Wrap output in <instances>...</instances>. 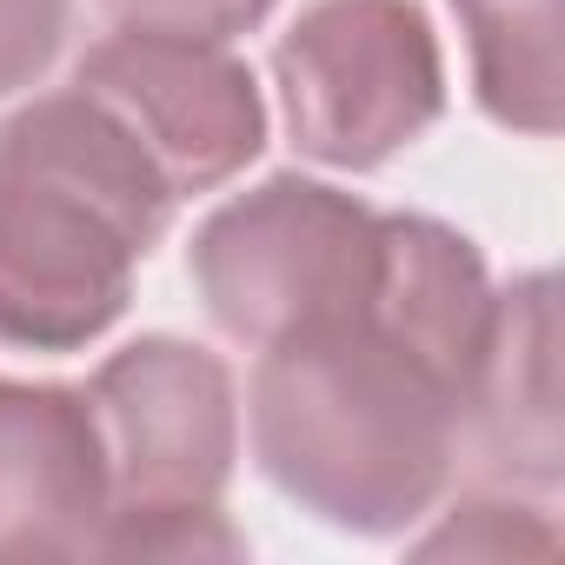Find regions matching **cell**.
<instances>
[{"label": "cell", "mask_w": 565, "mask_h": 565, "mask_svg": "<svg viewBox=\"0 0 565 565\" xmlns=\"http://www.w3.org/2000/svg\"><path fill=\"white\" fill-rule=\"evenodd\" d=\"M472 360L406 327L380 294L259 347L253 452L266 479L347 532L413 525L459 466Z\"/></svg>", "instance_id": "6da1fadb"}, {"label": "cell", "mask_w": 565, "mask_h": 565, "mask_svg": "<svg viewBox=\"0 0 565 565\" xmlns=\"http://www.w3.org/2000/svg\"><path fill=\"white\" fill-rule=\"evenodd\" d=\"M173 186L87 87L0 127V347L74 353L134 294V266L173 220Z\"/></svg>", "instance_id": "7a4b0ae2"}, {"label": "cell", "mask_w": 565, "mask_h": 565, "mask_svg": "<svg viewBox=\"0 0 565 565\" xmlns=\"http://www.w3.org/2000/svg\"><path fill=\"white\" fill-rule=\"evenodd\" d=\"M94 426L107 452V519L94 558H233L220 512L233 479V380L186 340H134L94 373Z\"/></svg>", "instance_id": "3957f363"}, {"label": "cell", "mask_w": 565, "mask_h": 565, "mask_svg": "<svg viewBox=\"0 0 565 565\" xmlns=\"http://www.w3.org/2000/svg\"><path fill=\"white\" fill-rule=\"evenodd\" d=\"M373 266L380 213L300 173H279L220 206L193 239L200 300L246 347H273L300 327L353 313L373 294Z\"/></svg>", "instance_id": "277c9868"}, {"label": "cell", "mask_w": 565, "mask_h": 565, "mask_svg": "<svg viewBox=\"0 0 565 565\" xmlns=\"http://www.w3.org/2000/svg\"><path fill=\"white\" fill-rule=\"evenodd\" d=\"M294 147L327 167H380L446 107L439 41L413 0H320L273 54Z\"/></svg>", "instance_id": "5b68a950"}, {"label": "cell", "mask_w": 565, "mask_h": 565, "mask_svg": "<svg viewBox=\"0 0 565 565\" xmlns=\"http://www.w3.org/2000/svg\"><path fill=\"white\" fill-rule=\"evenodd\" d=\"M74 87L127 120L173 193H206L233 180L266 140L259 87L220 41L120 28L81 61Z\"/></svg>", "instance_id": "8992f818"}, {"label": "cell", "mask_w": 565, "mask_h": 565, "mask_svg": "<svg viewBox=\"0 0 565 565\" xmlns=\"http://www.w3.org/2000/svg\"><path fill=\"white\" fill-rule=\"evenodd\" d=\"M107 452L87 393L0 380V558H94Z\"/></svg>", "instance_id": "52a82bcc"}, {"label": "cell", "mask_w": 565, "mask_h": 565, "mask_svg": "<svg viewBox=\"0 0 565 565\" xmlns=\"http://www.w3.org/2000/svg\"><path fill=\"white\" fill-rule=\"evenodd\" d=\"M558 313H552V279L525 273L505 287L486 313V340L466 380L459 413V459H472L492 486L552 492L558 486Z\"/></svg>", "instance_id": "ba28073f"}, {"label": "cell", "mask_w": 565, "mask_h": 565, "mask_svg": "<svg viewBox=\"0 0 565 565\" xmlns=\"http://www.w3.org/2000/svg\"><path fill=\"white\" fill-rule=\"evenodd\" d=\"M466 41H472V81L479 107L499 127H519L532 140H552L565 120L558 87V0H452Z\"/></svg>", "instance_id": "9c48e42d"}, {"label": "cell", "mask_w": 565, "mask_h": 565, "mask_svg": "<svg viewBox=\"0 0 565 565\" xmlns=\"http://www.w3.org/2000/svg\"><path fill=\"white\" fill-rule=\"evenodd\" d=\"M107 14L140 34H186V41H233L273 14V0H107Z\"/></svg>", "instance_id": "30bf717a"}, {"label": "cell", "mask_w": 565, "mask_h": 565, "mask_svg": "<svg viewBox=\"0 0 565 565\" xmlns=\"http://www.w3.org/2000/svg\"><path fill=\"white\" fill-rule=\"evenodd\" d=\"M74 0H0V100L34 87L67 41Z\"/></svg>", "instance_id": "8fae6325"}]
</instances>
